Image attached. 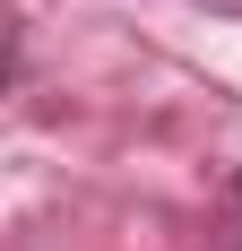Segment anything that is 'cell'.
Segmentation results:
<instances>
[{
    "mask_svg": "<svg viewBox=\"0 0 242 251\" xmlns=\"http://www.w3.org/2000/svg\"><path fill=\"white\" fill-rule=\"evenodd\" d=\"M234 200H242V182H234Z\"/></svg>",
    "mask_w": 242,
    "mask_h": 251,
    "instance_id": "1",
    "label": "cell"
}]
</instances>
